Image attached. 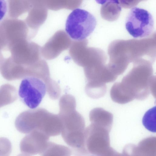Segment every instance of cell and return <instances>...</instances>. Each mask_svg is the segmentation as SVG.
I'll return each instance as SVG.
<instances>
[{
	"label": "cell",
	"mask_w": 156,
	"mask_h": 156,
	"mask_svg": "<svg viewBox=\"0 0 156 156\" xmlns=\"http://www.w3.org/2000/svg\"><path fill=\"white\" fill-rule=\"evenodd\" d=\"M32 6L29 11L27 16L24 20L31 30L37 29L44 22L47 12L44 5H40V3L34 2L31 1Z\"/></svg>",
	"instance_id": "cell-12"
},
{
	"label": "cell",
	"mask_w": 156,
	"mask_h": 156,
	"mask_svg": "<svg viewBox=\"0 0 156 156\" xmlns=\"http://www.w3.org/2000/svg\"><path fill=\"white\" fill-rule=\"evenodd\" d=\"M90 121L108 130L111 129L113 121V115L110 112L101 108L92 109L89 115Z\"/></svg>",
	"instance_id": "cell-13"
},
{
	"label": "cell",
	"mask_w": 156,
	"mask_h": 156,
	"mask_svg": "<svg viewBox=\"0 0 156 156\" xmlns=\"http://www.w3.org/2000/svg\"><path fill=\"white\" fill-rule=\"evenodd\" d=\"M4 58L1 51H0V64L2 62Z\"/></svg>",
	"instance_id": "cell-21"
},
{
	"label": "cell",
	"mask_w": 156,
	"mask_h": 156,
	"mask_svg": "<svg viewBox=\"0 0 156 156\" xmlns=\"http://www.w3.org/2000/svg\"><path fill=\"white\" fill-rule=\"evenodd\" d=\"M12 150V144L9 140L5 137H0V156H9Z\"/></svg>",
	"instance_id": "cell-19"
},
{
	"label": "cell",
	"mask_w": 156,
	"mask_h": 156,
	"mask_svg": "<svg viewBox=\"0 0 156 156\" xmlns=\"http://www.w3.org/2000/svg\"><path fill=\"white\" fill-rule=\"evenodd\" d=\"M97 25L95 16L84 9L77 8L69 15L65 30L68 35L76 41L84 40L94 31Z\"/></svg>",
	"instance_id": "cell-3"
},
{
	"label": "cell",
	"mask_w": 156,
	"mask_h": 156,
	"mask_svg": "<svg viewBox=\"0 0 156 156\" xmlns=\"http://www.w3.org/2000/svg\"><path fill=\"white\" fill-rule=\"evenodd\" d=\"M152 74L151 69H134L123 77L120 86L133 100H144L151 93V84L156 79Z\"/></svg>",
	"instance_id": "cell-2"
},
{
	"label": "cell",
	"mask_w": 156,
	"mask_h": 156,
	"mask_svg": "<svg viewBox=\"0 0 156 156\" xmlns=\"http://www.w3.org/2000/svg\"><path fill=\"white\" fill-rule=\"evenodd\" d=\"M17 156H30V155L23 153L22 154H20Z\"/></svg>",
	"instance_id": "cell-22"
},
{
	"label": "cell",
	"mask_w": 156,
	"mask_h": 156,
	"mask_svg": "<svg viewBox=\"0 0 156 156\" xmlns=\"http://www.w3.org/2000/svg\"><path fill=\"white\" fill-rule=\"evenodd\" d=\"M8 50L9 47L19 41L30 38V29L24 21L15 18L6 19L0 22Z\"/></svg>",
	"instance_id": "cell-8"
},
{
	"label": "cell",
	"mask_w": 156,
	"mask_h": 156,
	"mask_svg": "<svg viewBox=\"0 0 156 156\" xmlns=\"http://www.w3.org/2000/svg\"><path fill=\"white\" fill-rule=\"evenodd\" d=\"M17 98V91L14 86L5 84L0 87V108L12 103Z\"/></svg>",
	"instance_id": "cell-15"
},
{
	"label": "cell",
	"mask_w": 156,
	"mask_h": 156,
	"mask_svg": "<svg viewBox=\"0 0 156 156\" xmlns=\"http://www.w3.org/2000/svg\"><path fill=\"white\" fill-rule=\"evenodd\" d=\"M58 114L62 129V137L68 145H76L83 140L85 122L83 116L76 110V102L74 97L70 94L62 96L59 102Z\"/></svg>",
	"instance_id": "cell-1"
},
{
	"label": "cell",
	"mask_w": 156,
	"mask_h": 156,
	"mask_svg": "<svg viewBox=\"0 0 156 156\" xmlns=\"http://www.w3.org/2000/svg\"><path fill=\"white\" fill-rule=\"evenodd\" d=\"M142 123L148 131L153 133L156 132L155 106L145 113L143 118Z\"/></svg>",
	"instance_id": "cell-18"
},
{
	"label": "cell",
	"mask_w": 156,
	"mask_h": 156,
	"mask_svg": "<svg viewBox=\"0 0 156 156\" xmlns=\"http://www.w3.org/2000/svg\"><path fill=\"white\" fill-rule=\"evenodd\" d=\"M47 91L44 81L37 77H28L22 80L18 94L24 104L30 108L34 109L40 105Z\"/></svg>",
	"instance_id": "cell-7"
},
{
	"label": "cell",
	"mask_w": 156,
	"mask_h": 156,
	"mask_svg": "<svg viewBox=\"0 0 156 156\" xmlns=\"http://www.w3.org/2000/svg\"><path fill=\"white\" fill-rule=\"evenodd\" d=\"M58 120V115L42 108L26 111L23 117L24 124L29 130H37L46 135L55 129Z\"/></svg>",
	"instance_id": "cell-6"
},
{
	"label": "cell",
	"mask_w": 156,
	"mask_h": 156,
	"mask_svg": "<svg viewBox=\"0 0 156 156\" xmlns=\"http://www.w3.org/2000/svg\"><path fill=\"white\" fill-rule=\"evenodd\" d=\"M66 34L63 31L59 30L49 39L41 50L45 58L53 59L69 47L71 41Z\"/></svg>",
	"instance_id": "cell-10"
},
{
	"label": "cell",
	"mask_w": 156,
	"mask_h": 156,
	"mask_svg": "<svg viewBox=\"0 0 156 156\" xmlns=\"http://www.w3.org/2000/svg\"><path fill=\"white\" fill-rule=\"evenodd\" d=\"M0 73L4 78L9 81L29 77L27 69L15 62L11 56L4 58L0 64Z\"/></svg>",
	"instance_id": "cell-11"
},
{
	"label": "cell",
	"mask_w": 156,
	"mask_h": 156,
	"mask_svg": "<svg viewBox=\"0 0 156 156\" xmlns=\"http://www.w3.org/2000/svg\"><path fill=\"white\" fill-rule=\"evenodd\" d=\"M154 21L147 10L138 7L132 8L126 19L125 27L129 34L135 38L150 36L153 31Z\"/></svg>",
	"instance_id": "cell-5"
},
{
	"label": "cell",
	"mask_w": 156,
	"mask_h": 156,
	"mask_svg": "<svg viewBox=\"0 0 156 156\" xmlns=\"http://www.w3.org/2000/svg\"><path fill=\"white\" fill-rule=\"evenodd\" d=\"M110 94L112 100L116 103L122 104L132 101L122 89L119 82L114 83L111 89Z\"/></svg>",
	"instance_id": "cell-17"
},
{
	"label": "cell",
	"mask_w": 156,
	"mask_h": 156,
	"mask_svg": "<svg viewBox=\"0 0 156 156\" xmlns=\"http://www.w3.org/2000/svg\"><path fill=\"white\" fill-rule=\"evenodd\" d=\"M39 46L36 43L25 39L19 41L9 46L8 49L10 56L16 63L29 70H33L40 65Z\"/></svg>",
	"instance_id": "cell-4"
},
{
	"label": "cell",
	"mask_w": 156,
	"mask_h": 156,
	"mask_svg": "<svg viewBox=\"0 0 156 156\" xmlns=\"http://www.w3.org/2000/svg\"><path fill=\"white\" fill-rule=\"evenodd\" d=\"M49 137L43 132L34 130L21 140L20 144L22 152L29 155L41 153L46 148Z\"/></svg>",
	"instance_id": "cell-9"
},
{
	"label": "cell",
	"mask_w": 156,
	"mask_h": 156,
	"mask_svg": "<svg viewBox=\"0 0 156 156\" xmlns=\"http://www.w3.org/2000/svg\"><path fill=\"white\" fill-rule=\"evenodd\" d=\"M32 6L31 1L9 0L8 2L9 15L11 18L16 19L29 11Z\"/></svg>",
	"instance_id": "cell-14"
},
{
	"label": "cell",
	"mask_w": 156,
	"mask_h": 156,
	"mask_svg": "<svg viewBox=\"0 0 156 156\" xmlns=\"http://www.w3.org/2000/svg\"><path fill=\"white\" fill-rule=\"evenodd\" d=\"M2 50V47H1L0 44V51H1V50Z\"/></svg>",
	"instance_id": "cell-23"
},
{
	"label": "cell",
	"mask_w": 156,
	"mask_h": 156,
	"mask_svg": "<svg viewBox=\"0 0 156 156\" xmlns=\"http://www.w3.org/2000/svg\"><path fill=\"white\" fill-rule=\"evenodd\" d=\"M71 150L68 147L48 142L41 156H71Z\"/></svg>",
	"instance_id": "cell-16"
},
{
	"label": "cell",
	"mask_w": 156,
	"mask_h": 156,
	"mask_svg": "<svg viewBox=\"0 0 156 156\" xmlns=\"http://www.w3.org/2000/svg\"><path fill=\"white\" fill-rule=\"evenodd\" d=\"M98 156V155H97L93 154V155H90V156Z\"/></svg>",
	"instance_id": "cell-24"
},
{
	"label": "cell",
	"mask_w": 156,
	"mask_h": 156,
	"mask_svg": "<svg viewBox=\"0 0 156 156\" xmlns=\"http://www.w3.org/2000/svg\"><path fill=\"white\" fill-rule=\"evenodd\" d=\"M8 9V3L5 0H0V21L5 16Z\"/></svg>",
	"instance_id": "cell-20"
}]
</instances>
